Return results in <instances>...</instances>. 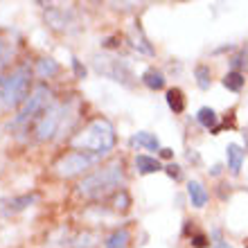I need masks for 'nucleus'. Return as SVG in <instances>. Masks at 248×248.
I'll use <instances>...</instances> for the list:
<instances>
[{
	"mask_svg": "<svg viewBox=\"0 0 248 248\" xmlns=\"http://www.w3.org/2000/svg\"><path fill=\"white\" fill-rule=\"evenodd\" d=\"M244 81H246V79H244V75L239 70H232L223 77V86H226L228 91H235V93L244 88Z\"/></svg>",
	"mask_w": 248,
	"mask_h": 248,
	"instance_id": "obj_12",
	"label": "nucleus"
},
{
	"mask_svg": "<svg viewBox=\"0 0 248 248\" xmlns=\"http://www.w3.org/2000/svg\"><path fill=\"white\" fill-rule=\"evenodd\" d=\"M46 61H47V59H46ZM46 61L41 63V70H43V72H47V70H50V72H54V70H57V65H54L52 61H50V63H46Z\"/></svg>",
	"mask_w": 248,
	"mask_h": 248,
	"instance_id": "obj_20",
	"label": "nucleus"
},
{
	"mask_svg": "<svg viewBox=\"0 0 248 248\" xmlns=\"http://www.w3.org/2000/svg\"><path fill=\"white\" fill-rule=\"evenodd\" d=\"M244 59H248V50H246V47H244V50H242V54H239V57H235V59H232V65H235V68H239V65H244V63H246V61H244Z\"/></svg>",
	"mask_w": 248,
	"mask_h": 248,
	"instance_id": "obj_18",
	"label": "nucleus"
},
{
	"mask_svg": "<svg viewBox=\"0 0 248 248\" xmlns=\"http://www.w3.org/2000/svg\"><path fill=\"white\" fill-rule=\"evenodd\" d=\"M136 167L140 174H154V171H160V160L158 158H151V156H138L136 158Z\"/></svg>",
	"mask_w": 248,
	"mask_h": 248,
	"instance_id": "obj_8",
	"label": "nucleus"
},
{
	"mask_svg": "<svg viewBox=\"0 0 248 248\" xmlns=\"http://www.w3.org/2000/svg\"><path fill=\"white\" fill-rule=\"evenodd\" d=\"M246 248H248V242H246Z\"/></svg>",
	"mask_w": 248,
	"mask_h": 248,
	"instance_id": "obj_24",
	"label": "nucleus"
},
{
	"mask_svg": "<svg viewBox=\"0 0 248 248\" xmlns=\"http://www.w3.org/2000/svg\"><path fill=\"white\" fill-rule=\"evenodd\" d=\"M187 194H189V201H192L194 208H203V205L208 203V192H205V187H203L199 181H189Z\"/></svg>",
	"mask_w": 248,
	"mask_h": 248,
	"instance_id": "obj_6",
	"label": "nucleus"
},
{
	"mask_svg": "<svg viewBox=\"0 0 248 248\" xmlns=\"http://www.w3.org/2000/svg\"><path fill=\"white\" fill-rule=\"evenodd\" d=\"M131 144H138V147H144V149H149V151H156L158 149V138L151 136V133L140 131V133H136V136L131 138Z\"/></svg>",
	"mask_w": 248,
	"mask_h": 248,
	"instance_id": "obj_11",
	"label": "nucleus"
},
{
	"mask_svg": "<svg viewBox=\"0 0 248 248\" xmlns=\"http://www.w3.org/2000/svg\"><path fill=\"white\" fill-rule=\"evenodd\" d=\"M95 160V156H91L88 151H72L57 165V174L61 176H72V174H79L81 170H86L88 165Z\"/></svg>",
	"mask_w": 248,
	"mask_h": 248,
	"instance_id": "obj_4",
	"label": "nucleus"
},
{
	"mask_svg": "<svg viewBox=\"0 0 248 248\" xmlns=\"http://www.w3.org/2000/svg\"><path fill=\"white\" fill-rule=\"evenodd\" d=\"M142 81L147 88H151V91H160L165 86V75L160 70H156V68H151V70H147L142 75Z\"/></svg>",
	"mask_w": 248,
	"mask_h": 248,
	"instance_id": "obj_9",
	"label": "nucleus"
},
{
	"mask_svg": "<svg viewBox=\"0 0 248 248\" xmlns=\"http://www.w3.org/2000/svg\"><path fill=\"white\" fill-rule=\"evenodd\" d=\"M47 95H50V91H47L46 86H39L36 91L30 95V99H27V104H25V108L20 111V115L16 118V124H20V122H25V120H30V118H34L36 113L46 106V99H47Z\"/></svg>",
	"mask_w": 248,
	"mask_h": 248,
	"instance_id": "obj_5",
	"label": "nucleus"
},
{
	"mask_svg": "<svg viewBox=\"0 0 248 248\" xmlns=\"http://www.w3.org/2000/svg\"><path fill=\"white\" fill-rule=\"evenodd\" d=\"M75 144H77V147H84V149H91L95 156H97V154H106V151L115 144L113 126L106 122V120H95L81 136L75 138Z\"/></svg>",
	"mask_w": 248,
	"mask_h": 248,
	"instance_id": "obj_1",
	"label": "nucleus"
},
{
	"mask_svg": "<svg viewBox=\"0 0 248 248\" xmlns=\"http://www.w3.org/2000/svg\"><path fill=\"white\" fill-rule=\"evenodd\" d=\"M226 156H228V170L232 174H239L242 170V163H244V149L239 144H228V149H226Z\"/></svg>",
	"mask_w": 248,
	"mask_h": 248,
	"instance_id": "obj_7",
	"label": "nucleus"
},
{
	"mask_svg": "<svg viewBox=\"0 0 248 248\" xmlns=\"http://www.w3.org/2000/svg\"><path fill=\"white\" fill-rule=\"evenodd\" d=\"M192 246L194 248H208V237L205 235H194L192 237Z\"/></svg>",
	"mask_w": 248,
	"mask_h": 248,
	"instance_id": "obj_17",
	"label": "nucleus"
},
{
	"mask_svg": "<svg viewBox=\"0 0 248 248\" xmlns=\"http://www.w3.org/2000/svg\"><path fill=\"white\" fill-rule=\"evenodd\" d=\"M160 156H163V158H171V149H160Z\"/></svg>",
	"mask_w": 248,
	"mask_h": 248,
	"instance_id": "obj_21",
	"label": "nucleus"
},
{
	"mask_svg": "<svg viewBox=\"0 0 248 248\" xmlns=\"http://www.w3.org/2000/svg\"><path fill=\"white\" fill-rule=\"evenodd\" d=\"M27 88H30V70L18 68L12 77H7L0 84V97L5 106H18L23 99H27Z\"/></svg>",
	"mask_w": 248,
	"mask_h": 248,
	"instance_id": "obj_2",
	"label": "nucleus"
},
{
	"mask_svg": "<svg viewBox=\"0 0 248 248\" xmlns=\"http://www.w3.org/2000/svg\"><path fill=\"white\" fill-rule=\"evenodd\" d=\"M196 81H199V88H203V91H205V88H210V81H212V79H210V68L208 65H196Z\"/></svg>",
	"mask_w": 248,
	"mask_h": 248,
	"instance_id": "obj_15",
	"label": "nucleus"
},
{
	"mask_svg": "<svg viewBox=\"0 0 248 248\" xmlns=\"http://www.w3.org/2000/svg\"><path fill=\"white\" fill-rule=\"evenodd\" d=\"M7 59H9V50H7L5 41H0V70L7 65Z\"/></svg>",
	"mask_w": 248,
	"mask_h": 248,
	"instance_id": "obj_16",
	"label": "nucleus"
},
{
	"mask_svg": "<svg viewBox=\"0 0 248 248\" xmlns=\"http://www.w3.org/2000/svg\"><path fill=\"white\" fill-rule=\"evenodd\" d=\"M167 174H170L171 178H181V167H176V165H170V167H167Z\"/></svg>",
	"mask_w": 248,
	"mask_h": 248,
	"instance_id": "obj_19",
	"label": "nucleus"
},
{
	"mask_svg": "<svg viewBox=\"0 0 248 248\" xmlns=\"http://www.w3.org/2000/svg\"><path fill=\"white\" fill-rule=\"evenodd\" d=\"M196 118H199V122H201L205 129H212V131L217 129V113L212 111V108H208V106H203Z\"/></svg>",
	"mask_w": 248,
	"mask_h": 248,
	"instance_id": "obj_14",
	"label": "nucleus"
},
{
	"mask_svg": "<svg viewBox=\"0 0 248 248\" xmlns=\"http://www.w3.org/2000/svg\"><path fill=\"white\" fill-rule=\"evenodd\" d=\"M120 181H122V171H120L118 167H106V170L93 174L91 178H86L79 187H81V192H86V194H99V192H106V189L120 185Z\"/></svg>",
	"mask_w": 248,
	"mask_h": 248,
	"instance_id": "obj_3",
	"label": "nucleus"
},
{
	"mask_svg": "<svg viewBox=\"0 0 248 248\" xmlns=\"http://www.w3.org/2000/svg\"><path fill=\"white\" fill-rule=\"evenodd\" d=\"M167 104L174 113H183L185 111V95L181 88H170L167 91Z\"/></svg>",
	"mask_w": 248,
	"mask_h": 248,
	"instance_id": "obj_10",
	"label": "nucleus"
},
{
	"mask_svg": "<svg viewBox=\"0 0 248 248\" xmlns=\"http://www.w3.org/2000/svg\"><path fill=\"white\" fill-rule=\"evenodd\" d=\"M215 248H232V246H228L226 242H217V246Z\"/></svg>",
	"mask_w": 248,
	"mask_h": 248,
	"instance_id": "obj_23",
	"label": "nucleus"
},
{
	"mask_svg": "<svg viewBox=\"0 0 248 248\" xmlns=\"http://www.w3.org/2000/svg\"><path fill=\"white\" fill-rule=\"evenodd\" d=\"M75 70H77L79 75H86V70H84V68H81V65H79V61H75Z\"/></svg>",
	"mask_w": 248,
	"mask_h": 248,
	"instance_id": "obj_22",
	"label": "nucleus"
},
{
	"mask_svg": "<svg viewBox=\"0 0 248 248\" xmlns=\"http://www.w3.org/2000/svg\"><path fill=\"white\" fill-rule=\"evenodd\" d=\"M106 248H129V232L126 230H118L106 239Z\"/></svg>",
	"mask_w": 248,
	"mask_h": 248,
	"instance_id": "obj_13",
	"label": "nucleus"
}]
</instances>
